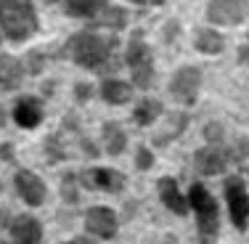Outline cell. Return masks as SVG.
Segmentation results:
<instances>
[{"label":"cell","mask_w":249,"mask_h":244,"mask_svg":"<svg viewBox=\"0 0 249 244\" xmlns=\"http://www.w3.org/2000/svg\"><path fill=\"white\" fill-rule=\"evenodd\" d=\"M0 191H3V183H0Z\"/></svg>","instance_id":"e575fe53"},{"label":"cell","mask_w":249,"mask_h":244,"mask_svg":"<svg viewBox=\"0 0 249 244\" xmlns=\"http://www.w3.org/2000/svg\"><path fill=\"white\" fill-rule=\"evenodd\" d=\"M0 157H3L5 162H14V157H16L14 146H11V144H0Z\"/></svg>","instance_id":"4dcf8cb0"},{"label":"cell","mask_w":249,"mask_h":244,"mask_svg":"<svg viewBox=\"0 0 249 244\" xmlns=\"http://www.w3.org/2000/svg\"><path fill=\"white\" fill-rule=\"evenodd\" d=\"M109 0H64V8H67L69 16H77V19H93L101 8H106Z\"/></svg>","instance_id":"ffe728a7"},{"label":"cell","mask_w":249,"mask_h":244,"mask_svg":"<svg viewBox=\"0 0 249 244\" xmlns=\"http://www.w3.org/2000/svg\"><path fill=\"white\" fill-rule=\"evenodd\" d=\"M188 207L196 215V234L199 244H217V234H220V207H217L215 196L210 194V188L194 183L188 191Z\"/></svg>","instance_id":"3957f363"},{"label":"cell","mask_w":249,"mask_h":244,"mask_svg":"<svg viewBox=\"0 0 249 244\" xmlns=\"http://www.w3.org/2000/svg\"><path fill=\"white\" fill-rule=\"evenodd\" d=\"M223 191L225 202H228V215L236 231H247L249 228V191H247V181L241 175H228L223 181Z\"/></svg>","instance_id":"5b68a950"},{"label":"cell","mask_w":249,"mask_h":244,"mask_svg":"<svg viewBox=\"0 0 249 244\" xmlns=\"http://www.w3.org/2000/svg\"><path fill=\"white\" fill-rule=\"evenodd\" d=\"M96 24L98 27H109V29H124L127 27V11L120 8V5H106V8H101L96 16Z\"/></svg>","instance_id":"44dd1931"},{"label":"cell","mask_w":249,"mask_h":244,"mask_svg":"<svg viewBox=\"0 0 249 244\" xmlns=\"http://www.w3.org/2000/svg\"><path fill=\"white\" fill-rule=\"evenodd\" d=\"M247 175H249V168H247Z\"/></svg>","instance_id":"8d00e7d4"},{"label":"cell","mask_w":249,"mask_h":244,"mask_svg":"<svg viewBox=\"0 0 249 244\" xmlns=\"http://www.w3.org/2000/svg\"><path fill=\"white\" fill-rule=\"evenodd\" d=\"M135 5H164V0H130Z\"/></svg>","instance_id":"d6a6232c"},{"label":"cell","mask_w":249,"mask_h":244,"mask_svg":"<svg viewBox=\"0 0 249 244\" xmlns=\"http://www.w3.org/2000/svg\"><path fill=\"white\" fill-rule=\"evenodd\" d=\"M45 117V109H43V101L35 98V96H21L19 101L14 104V122L24 130H35Z\"/></svg>","instance_id":"4fadbf2b"},{"label":"cell","mask_w":249,"mask_h":244,"mask_svg":"<svg viewBox=\"0 0 249 244\" xmlns=\"http://www.w3.org/2000/svg\"><path fill=\"white\" fill-rule=\"evenodd\" d=\"M157 191H159L162 205L167 207L170 212H175V215H186V212H188V202H186V196H183V191L178 188L175 178H170V175L159 178V181H157Z\"/></svg>","instance_id":"5bb4252c"},{"label":"cell","mask_w":249,"mask_h":244,"mask_svg":"<svg viewBox=\"0 0 249 244\" xmlns=\"http://www.w3.org/2000/svg\"><path fill=\"white\" fill-rule=\"evenodd\" d=\"M114 38H101V35L90 32H77L69 38L64 56H69L77 67L88 69V72H104V69L114 67L111 58H114Z\"/></svg>","instance_id":"6da1fadb"},{"label":"cell","mask_w":249,"mask_h":244,"mask_svg":"<svg viewBox=\"0 0 249 244\" xmlns=\"http://www.w3.org/2000/svg\"><path fill=\"white\" fill-rule=\"evenodd\" d=\"M101 135H104V149H106V154H111V157H120V154H124V149H127V133L122 130L120 122H114V120L104 122Z\"/></svg>","instance_id":"2e32d148"},{"label":"cell","mask_w":249,"mask_h":244,"mask_svg":"<svg viewBox=\"0 0 249 244\" xmlns=\"http://www.w3.org/2000/svg\"><path fill=\"white\" fill-rule=\"evenodd\" d=\"M85 231L96 239H114L117 234V215L111 207L106 205H96L85 212Z\"/></svg>","instance_id":"9c48e42d"},{"label":"cell","mask_w":249,"mask_h":244,"mask_svg":"<svg viewBox=\"0 0 249 244\" xmlns=\"http://www.w3.org/2000/svg\"><path fill=\"white\" fill-rule=\"evenodd\" d=\"M43 67H45V56H43V53H40V51H29L27 58H24V72L40 75V72H43Z\"/></svg>","instance_id":"484cf974"},{"label":"cell","mask_w":249,"mask_h":244,"mask_svg":"<svg viewBox=\"0 0 249 244\" xmlns=\"http://www.w3.org/2000/svg\"><path fill=\"white\" fill-rule=\"evenodd\" d=\"M37 27V11L32 0H0V29L11 43H27Z\"/></svg>","instance_id":"7a4b0ae2"},{"label":"cell","mask_w":249,"mask_h":244,"mask_svg":"<svg viewBox=\"0 0 249 244\" xmlns=\"http://www.w3.org/2000/svg\"><path fill=\"white\" fill-rule=\"evenodd\" d=\"M170 120H173V125H170V130H167V133L154 135V146H167L170 141H175L178 135H183V133H186V125H188V117H186V114H173Z\"/></svg>","instance_id":"7402d4cb"},{"label":"cell","mask_w":249,"mask_h":244,"mask_svg":"<svg viewBox=\"0 0 249 244\" xmlns=\"http://www.w3.org/2000/svg\"><path fill=\"white\" fill-rule=\"evenodd\" d=\"M45 3H53V0H45Z\"/></svg>","instance_id":"d590c367"},{"label":"cell","mask_w":249,"mask_h":244,"mask_svg":"<svg viewBox=\"0 0 249 244\" xmlns=\"http://www.w3.org/2000/svg\"><path fill=\"white\" fill-rule=\"evenodd\" d=\"M0 244H5V242H0Z\"/></svg>","instance_id":"74e56055"},{"label":"cell","mask_w":249,"mask_h":244,"mask_svg":"<svg viewBox=\"0 0 249 244\" xmlns=\"http://www.w3.org/2000/svg\"><path fill=\"white\" fill-rule=\"evenodd\" d=\"M228 165H231V149H223V146L207 144L204 149H196V154H194V168L201 175H217Z\"/></svg>","instance_id":"8fae6325"},{"label":"cell","mask_w":249,"mask_h":244,"mask_svg":"<svg viewBox=\"0 0 249 244\" xmlns=\"http://www.w3.org/2000/svg\"><path fill=\"white\" fill-rule=\"evenodd\" d=\"M244 159H249V138H239L236 141V146L231 149V162H244Z\"/></svg>","instance_id":"83f0119b"},{"label":"cell","mask_w":249,"mask_h":244,"mask_svg":"<svg viewBox=\"0 0 249 244\" xmlns=\"http://www.w3.org/2000/svg\"><path fill=\"white\" fill-rule=\"evenodd\" d=\"M124 61H127L133 85L141 88V91H149L154 85V56H151V48L141 32L130 35L127 51H124Z\"/></svg>","instance_id":"277c9868"},{"label":"cell","mask_w":249,"mask_h":244,"mask_svg":"<svg viewBox=\"0 0 249 244\" xmlns=\"http://www.w3.org/2000/svg\"><path fill=\"white\" fill-rule=\"evenodd\" d=\"M45 157H48V162H61V159H67V151H64V141L61 135L51 133L48 138H45Z\"/></svg>","instance_id":"cb8c5ba5"},{"label":"cell","mask_w":249,"mask_h":244,"mask_svg":"<svg viewBox=\"0 0 249 244\" xmlns=\"http://www.w3.org/2000/svg\"><path fill=\"white\" fill-rule=\"evenodd\" d=\"M249 16V0H210L207 21L217 27H236Z\"/></svg>","instance_id":"52a82bcc"},{"label":"cell","mask_w":249,"mask_h":244,"mask_svg":"<svg viewBox=\"0 0 249 244\" xmlns=\"http://www.w3.org/2000/svg\"><path fill=\"white\" fill-rule=\"evenodd\" d=\"M8 234L14 244H40L43 242V223L35 215H16L8 223Z\"/></svg>","instance_id":"7c38bea8"},{"label":"cell","mask_w":249,"mask_h":244,"mask_svg":"<svg viewBox=\"0 0 249 244\" xmlns=\"http://www.w3.org/2000/svg\"><path fill=\"white\" fill-rule=\"evenodd\" d=\"M61 196L69 205H77L80 202V181H77V172H67L61 181Z\"/></svg>","instance_id":"603a6c76"},{"label":"cell","mask_w":249,"mask_h":244,"mask_svg":"<svg viewBox=\"0 0 249 244\" xmlns=\"http://www.w3.org/2000/svg\"><path fill=\"white\" fill-rule=\"evenodd\" d=\"M14 186L19 191L21 202L29 207H40L48 196V188H45V181L40 175H35L32 170H16L14 175Z\"/></svg>","instance_id":"30bf717a"},{"label":"cell","mask_w":249,"mask_h":244,"mask_svg":"<svg viewBox=\"0 0 249 244\" xmlns=\"http://www.w3.org/2000/svg\"><path fill=\"white\" fill-rule=\"evenodd\" d=\"M61 244H98V242H93L90 236H74V239H69V242H61Z\"/></svg>","instance_id":"1f68e13d"},{"label":"cell","mask_w":249,"mask_h":244,"mask_svg":"<svg viewBox=\"0 0 249 244\" xmlns=\"http://www.w3.org/2000/svg\"><path fill=\"white\" fill-rule=\"evenodd\" d=\"M201 133H204V141L210 146H220V141L225 138V128H223L220 122H207Z\"/></svg>","instance_id":"d4e9b609"},{"label":"cell","mask_w":249,"mask_h":244,"mask_svg":"<svg viewBox=\"0 0 249 244\" xmlns=\"http://www.w3.org/2000/svg\"><path fill=\"white\" fill-rule=\"evenodd\" d=\"M101 98L106 101V104H127L130 98H133V85L124 80H117V77H109V80L101 82Z\"/></svg>","instance_id":"e0dca14e"},{"label":"cell","mask_w":249,"mask_h":244,"mask_svg":"<svg viewBox=\"0 0 249 244\" xmlns=\"http://www.w3.org/2000/svg\"><path fill=\"white\" fill-rule=\"evenodd\" d=\"M135 168H138L141 172L154 168V154H151L149 146H138V151H135Z\"/></svg>","instance_id":"4316f807"},{"label":"cell","mask_w":249,"mask_h":244,"mask_svg":"<svg viewBox=\"0 0 249 244\" xmlns=\"http://www.w3.org/2000/svg\"><path fill=\"white\" fill-rule=\"evenodd\" d=\"M90 96H93L90 82H77V85H74V98H77V104H85Z\"/></svg>","instance_id":"f1b7e54d"},{"label":"cell","mask_w":249,"mask_h":244,"mask_svg":"<svg viewBox=\"0 0 249 244\" xmlns=\"http://www.w3.org/2000/svg\"><path fill=\"white\" fill-rule=\"evenodd\" d=\"M201 91V72L196 67H180L178 72L170 77V93L178 104L194 106Z\"/></svg>","instance_id":"8992f818"},{"label":"cell","mask_w":249,"mask_h":244,"mask_svg":"<svg viewBox=\"0 0 249 244\" xmlns=\"http://www.w3.org/2000/svg\"><path fill=\"white\" fill-rule=\"evenodd\" d=\"M239 64L241 67H249V35H247V40L239 45Z\"/></svg>","instance_id":"f546056e"},{"label":"cell","mask_w":249,"mask_h":244,"mask_svg":"<svg viewBox=\"0 0 249 244\" xmlns=\"http://www.w3.org/2000/svg\"><path fill=\"white\" fill-rule=\"evenodd\" d=\"M194 48L204 56H217L223 48H225V38L217 29H210V27H201L196 29V38H194Z\"/></svg>","instance_id":"ac0fdd59"},{"label":"cell","mask_w":249,"mask_h":244,"mask_svg":"<svg viewBox=\"0 0 249 244\" xmlns=\"http://www.w3.org/2000/svg\"><path fill=\"white\" fill-rule=\"evenodd\" d=\"M162 117V104L157 98H141L138 106L133 109V120L141 125V128H149Z\"/></svg>","instance_id":"d6986e66"},{"label":"cell","mask_w":249,"mask_h":244,"mask_svg":"<svg viewBox=\"0 0 249 244\" xmlns=\"http://www.w3.org/2000/svg\"><path fill=\"white\" fill-rule=\"evenodd\" d=\"M24 64L11 53H0V88L3 91H19L24 82Z\"/></svg>","instance_id":"9a60e30c"},{"label":"cell","mask_w":249,"mask_h":244,"mask_svg":"<svg viewBox=\"0 0 249 244\" xmlns=\"http://www.w3.org/2000/svg\"><path fill=\"white\" fill-rule=\"evenodd\" d=\"M5 120H8V114H5V106H0V130L5 128Z\"/></svg>","instance_id":"836d02e7"},{"label":"cell","mask_w":249,"mask_h":244,"mask_svg":"<svg viewBox=\"0 0 249 244\" xmlns=\"http://www.w3.org/2000/svg\"><path fill=\"white\" fill-rule=\"evenodd\" d=\"M77 181L88 188H98V191H106V194H120L127 186V178L114 168H88L82 170V175Z\"/></svg>","instance_id":"ba28073f"}]
</instances>
